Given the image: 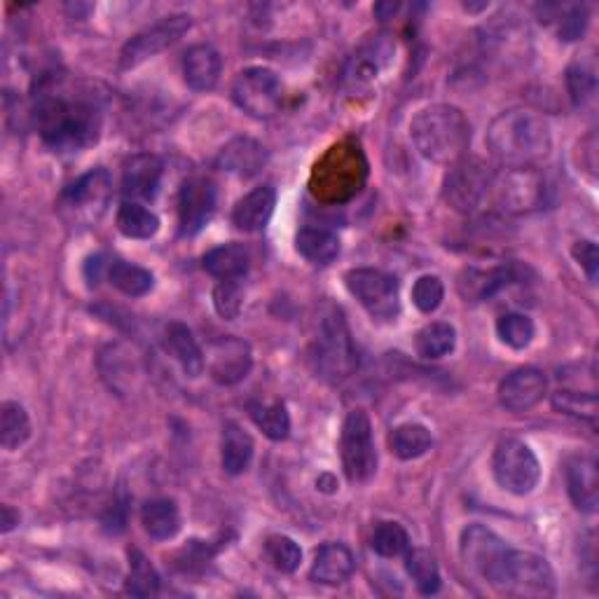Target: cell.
<instances>
[{"label": "cell", "instance_id": "d590c367", "mask_svg": "<svg viewBox=\"0 0 599 599\" xmlns=\"http://www.w3.org/2000/svg\"><path fill=\"white\" fill-rule=\"evenodd\" d=\"M455 345H457V331L445 321L429 323V326L419 331L417 335V354L429 361L443 359V356L452 354Z\"/></svg>", "mask_w": 599, "mask_h": 599}, {"label": "cell", "instance_id": "f907efd6", "mask_svg": "<svg viewBox=\"0 0 599 599\" xmlns=\"http://www.w3.org/2000/svg\"><path fill=\"white\" fill-rule=\"evenodd\" d=\"M396 10H398V5H396V3H388V5H378V8H375V12L380 14V17H382V20H386V14H394Z\"/></svg>", "mask_w": 599, "mask_h": 599}, {"label": "cell", "instance_id": "ffe728a7", "mask_svg": "<svg viewBox=\"0 0 599 599\" xmlns=\"http://www.w3.org/2000/svg\"><path fill=\"white\" fill-rule=\"evenodd\" d=\"M566 492H570L572 504L580 513H597L599 506V480H597V462L592 457H572L564 464Z\"/></svg>", "mask_w": 599, "mask_h": 599}, {"label": "cell", "instance_id": "9c48e42d", "mask_svg": "<svg viewBox=\"0 0 599 599\" xmlns=\"http://www.w3.org/2000/svg\"><path fill=\"white\" fill-rule=\"evenodd\" d=\"M349 293L361 302L363 310L378 321H394L400 312V290L392 274L382 269L359 267L347 272Z\"/></svg>", "mask_w": 599, "mask_h": 599}, {"label": "cell", "instance_id": "ab89813d", "mask_svg": "<svg viewBox=\"0 0 599 599\" xmlns=\"http://www.w3.org/2000/svg\"><path fill=\"white\" fill-rule=\"evenodd\" d=\"M372 550L382 558H400L410 550V537L398 523H380L372 534Z\"/></svg>", "mask_w": 599, "mask_h": 599}, {"label": "cell", "instance_id": "bcb514c9", "mask_svg": "<svg viewBox=\"0 0 599 599\" xmlns=\"http://www.w3.org/2000/svg\"><path fill=\"white\" fill-rule=\"evenodd\" d=\"M588 28V10L583 5H574L562 14L560 20V38L566 43L578 40Z\"/></svg>", "mask_w": 599, "mask_h": 599}, {"label": "cell", "instance_id": "277c9868", "mask_svg": "<svg viewBox=\"0 0 599 599\" xmlns=\"http://www.w3.org/2000/svg\"><path fill=\"white\" fill-rule=\"evenodd\" d=\"M310 359L319 378L328 382H343L351 378V372L359 366V354H356L351 331L339 307H328L321 314Z\"/></svg>", "mask_w": 599, "mask_h": 599}, {"label": "cell", "instance_id": "44dd1931", "mask_svg": "<svg viewBox=\"0 0 599 599\" xmlns=\"http://www.w3.org/2000/svg\"><path fill=\"white\" fill-rule=\"evenodd\" d=\"M161 176H165V161L157 155H134L122 171V192L132 197V202L153 200L159 190Z\"/></svg>", "mask_w": 599, "mask_h": 599}, {"label": "cell", "instance_id": "7bdbcfd3", "mask_svg": "<svg viewBox=\"0 0 599 599\" xmlns=\"http://www.w3.org/2000/svg\"><path fill=\"white\" fill-rule=\"evenodd\" d=\"M443 298H445V286L439 277H435V274H424V277H419L412 286V302L417 310L424 314L439 310Z\"/></svg>", "mask_w": 599, "mask_h": 599}, {"label": "cell", "instance_id": "2e32d148", "mask_svg": "<svg viewBox=\"0 0 599 599\" xmlns=\"http://www.w3.org/2000/svg\"><path fill=\"white\" fill-rule=\"evenodd\" d=\"M206 368L212 380L220 386H235L249 378L253 368V354L249 343L239 337H220L208 349Z\"/></svg>", "mask_w": 599, "mask_h": 599}, {"label": "cell", "instance_id": "e575fe53", "mask_svg": "<svg viewBox=\"0 0 599 599\" xmlns=\"http://www.w3.org/2000/svg\"><path fill=\"white\" fill-rule=\"evenodd\" d=\"M406 570L422 595H435L441 590L439 562L427 548H415L406 553Z\"/></svg>", "mask_w": 599, "mask_h": 599}, {"label": "cell", "instance_id": "484cf974", "mask_svg": "<svg viewBox=\"0 0 599 599\" xmlns=\"http://www.w3.org/2000/svg\"><path fill=\"white\" fill-rule=\"evenodd\" d=\"M161 347H165L178 363H181L188 378L202 375L206 359L197 345V339H194L192 331L185 326V323H178V321L169 323L165 328V335H161Z\"/></svg>", "mask_w": 599, "mask_h": 599}, {"label": "cell", "instance_id": "52a82bcc", "mask_svg": "<svg viewBox=\"0 0 599 599\" xmlns=\"http://www.w3.org/2000/svg\"><path fill=\"white\" fill-rule=\"evenodd\" d=\"M494 173L480 159H459L445 176V202L459 214H476L490 197L494 188Z\"/></svg>", "mask_w": 599, "mask_h": 599}, {"label": "cell", "instance_id": "f546056e", "mask_svg": "<svg viewBox=\"0 0 599 599\" xmlns=\"http://www.w3.org/2000/svg\"><path fill=\"white\" fill-rule=\"evenodd\" d=\"M253 459V439L235 422H228L223 429V445H220V462L225 474L241 476Z\"/></svg>", "mask_w": 599, "mask_h": 599}, {"label": "cell", "instance_id": "3957f363", "mask_svg": "<svg viewBox=\"0 0 599 599\" xmlns=\"http://www.w3.org/2000/svg\"><path fill=\"white\" fill-rule=\"evenodd\" d=\"M410 136L424 159L435 165H455L466 157L471 145V122L459 108L435 104L417 112Z\"/></svg>", "mask_w": 599, "mask_h": 599}, {"label": "cell", "instance_id": "4316f807", "mask_svg": "<svg viewBox=\"0 0 599 599\" xmlns=\"http://www.w3.org/2000/svg\"><path fill=\"white\" fill-rule=\"evenodd\" d=\"M141 523L155 541H169L181 531V511L171 499L145 501L141 508Z\"/></svg>", "mask_w": 599, "mask_h": 599}, {"label": "cell", "instance_id": "8fae6325", "mask_svg": "<svg viewBox=\"0 0 599 599\" xmlns=\"http://www.w3.org/2000/svg\"><path fill=\"white\" fill-rule=\"evenodd\" d=\"M508 550L511 548L484 525H468L462 531L459 553L466 570L474 576L488 580L492 588L496 586L501 570H504Z\"/></svg>", "mask_w": 599, "mask_h": 599}, {"label": "cell", "instance_id": "603a6c76", "mask_svg": "<svg viewBox=\"0 0 599 599\" xmlns=\"http://www.w3.org/2000/svg\"><path fill=\"white\" fill-rule=\"evenodd\" d=\"M223 59L212 45H194L183 57V75L190 89L208 92L218 85Z\"/></svg>", "mask_w": 599, "mask_h": 599}, {"label": "cell", "instance_id": "74e56055", "mask_svg": "<svg viewBox=\"0 0 599 599\" xmlns=\"http://www.w3.org/2000/svg\"><path fill=\"white\" fill-rule=\"evenodd\" d=\"M251 417L269 441H286L290 433V417L284 403H253Z\"/></svg>", "mask_w": 599, "mask_h": 599}, {"label": "cell", "instance_id": "60d3db41", "mask_svg": "<svg viewBox=\"0 0 599 599\" xmlns=\"http://www.w3.org/2000/svg\"><path fill=\"white\" fill-rule=\"evenodd\" d=\"M553 406L564 415L586 419V422H592V424L597 419L595 392H572V388H562V392L553 396Z\"/></svg>", "mask_w": 599, "mask_h": 599}, {"label": "cell", "instance_id": "ba28073f", "mask_svg": "<svg viewBox=\"0 0 599 599\" xmlns=\"http://www.w3.org/2000/svg\"><path fill=\"white\" fill-rule=\"evenodd\" d=\"M492 471L499 488H504L515 496L531 494L541 480V464L537 455H534V450L527 443L517 439L501 441L496 445Z\"/></svg>", "mask_w": 599, "mask_h": 599}, {"label": "cell", "instance_id": "5b68a950", "mask_svg": "<svg viewBox=\"0 0 599 599\" xmlns=\"http://www.w3.org/2000/svg\"><path fill=\"white\" fill-rule=\"evenodd\" d=\"M112 197V181L106 169H92L85 176H80L69 190L61 194V216L71 225L80 228H89V225L99 223Z\"/></svg>", "mask_w": 599, "mask_h": 599}, {"label": "cell", "instance_id": "7dc6e473", "mask_svg": "<svg viewBox=\"0 0 599 599\" xmlns=\"http://www.w3.org/2000/svg\"><path fill=\"white\" fill-rule=\"evenodd\" d=\"M574 257L578 261V265L586 269L590 284H597V272H599V251L595 247V241L583 239L574 244Z\"/></svg>", "mask_w": 599, "mask_h": 599}, {"label": "cell", "instance_id": "9a60e30c", "mask_svg": "<svg viewBox=\"0 0 599 599\" xmlns=\"http://www.w3.org/2000/svg\"><path fill=\"white\" fill-rule=\"evenodd\" d=\"M216 188L208 178H188L178 194V232L181 237H194L216 214Z\"/></svg>", "mask_w": 599, "mask_h": 599}, {"label": "cell", "instance_id": "836d02e7", "mask_svg": "<svg viewBox=\"0 0 599 599\" xmlns=\"http://www.w3.org/2000/svg\"><path fill=\"white\" fill-rule=\"evenodd\" d=\"M118 230L129 239H151L159 230V218L139 202H124L118 212Z\"/></svg>", "mask_w": 599, "mask_h": 599}, {"label": "cell", "instance_id": "7c38bea8", "mask_svg": "<svg viewBox=\"0 0 599 599\" xmlns=\"http://www.w3.org/2000/svg\"><path fill=\"white\" fill-rule=\"evenodd\" d=\"M343 466L351 482H368L378 471V450L370 417L363 410L347 415L343 427Z\"/></svg>", "mask_w": 599, "mask_h": 599}, {"label": "cell", "instance_id": "f35d334b", "mask_svg": "<svg viewBox=\"0 0 599 599\" xmlns=\"http://www.w3.org/2000/svg\"><path fill=\"white\" fill-rule=\"evenodd\" d=\"M534 321L525 314H504V316H499L496 321V335L501 337V343L508 345L511 349H527L531 345V339H534Z\"/></svg>", "mask_w": 599, "mask_h": 599}, {"label": "cell", "instance_id": "6da1fadb", "mask_svg": "<svg viewBox=\"0 0 599 599\" xmlns=\"http://www.w3.org/2000/svg\"><path fill=\"white\" fill-rule=\"evenodd\" d=\"M34 122L52 151L80 153L101 139L104 112L92 92L69 89L50 80L38 89Z\"/></svg>", "mask_w": 599, "mask_h": 599}, {"label": "cell", "instance_id": "d6986e66", "mask_svg": "<svg viewBox=\"0 0 599 599\" xmlns=\"http://www.w3.org/2000/svg\"><path fill=\"white\" fill-rule=\"evenodd\" d=\"M520 279V267L515 265H499L490 269L480 267H466L459 274V296L466 302H482L494 298L499 290H504L508 284Z\"/></svg>", "mask_w": 599, "mask_h": 599}, {"label": "cell", "instance_id": "30bf717a", "mask_svg": "<svg viewBox=\"0 0 599 599\" xmlns=\"http://www.w3.org/2000/svg\"><path fill=\"white\" fill-rule=\"evenodd\" d=\"M232 99L235 104L247 112L251 118L257 120H269L279 112L281 99H284V87L279 75L263 69L253 67L241 71L232 85Z\"/></svg>", "mask_w": 599, "mask_h": 599}, {"label": "cell", "instance_id": "8d00e7d4", "mask_svg": "<svg viewBox=\"0 0 599 599\" xmlns=\"http://www.w3.org/2000/svg\"><path fill=\"white\" fill-rule=\"evenodd\" d=\"M127 592L134 597H153L159 592V574L153 562L139 548L129 550V578Z\"/></svg>", "mask_w": 599, "mask_h": 599}, {"label": "cell", "instance_id": "f6af8a7d", "mask_svg": "<svg viewBox=\"0 0 599 599\" xmlns=\"http://www.w3.org/2000/svg\"><path fill=\"white\" fill-rule=\"evenodd\" d=\"M566 87H570V96H572L574 106L583 108L592 99L595 89H597L592 71L583 69V67H572L570 71H566Z\"/></svg>", "mask_w": 599, "mask_h": 599}, {"label": "cell", "instance_id": "4fadbf2b", "mask_svg": "<svg viewBox=\"0 0 599 599\" xmlns=\"http://www.w3.org/2000/svg\"><path fill=\"white\" fill-rule=\"evenodd\" d=\"M492 190L508 214H531L546 204V178L534 167H508L494 178Z\"/></svg>", "mask_w": 599, "mask_h": 599}, {"label": "cell", "instance_id": "cb8c5ba5", "mask_svg": "<svg viewBox=\"0 0 599 599\" xmlns=\"http://www.w3.org/2000/svg\"><path fill=\"white\" fill-rule=\"evenodd\" d=\"M267 161V153L257 141L253 139H235L220 151L216 167L225 173H235L239 178H251L261 173Z\"/></svg>", "mask_w": 599, "mask_h": 599}, {"label": "cell", "instance_id": "816d5d0a", "mask_svg": "<svg viewBox=\"0 0 599 599\" xmlns=\"http://www.w3.org/2000/svg\"><path fill=\"white\" fill-rule=\"evenodd\" d=\"M490 8V3H478V5H474V3H464V10L466 12H480V10H488Z\"/></svg>", "mask_w": 599, "mask_h": 599}, {"label": "cell", "instance_id": "c3c4849f", "mask_svg": "<svg viewBox=\"0 0 599 599\" xmlns=\"http://www.w3.org/2000/svg\"><path fill=\"white\" fill-rule=\"evenodd\" d=\"M104 527H106L108 534L124 531V527H127V508H124L122 501H116V504H112V508L106 513Z\"/></svg>", "mask_w": 599, "mask_h": 599}, {"label": "cell", "instance_id": "1f68e13d", "mask_svg": "<svg viewBox=\"0 0 599 599\" xmlns=\"http://www.w3.org/2000/svg\"><path fill=\"white\" fill-rule=\"evenodd\" d=\"M388 445H392V452L398 459L412 462L427 455L433 445V439L431 431L422 424H400L394 429Z\"/></svg>", "mask_w": 599, "mask_h": 599}, {"label": "cell", "instance_id": "d4e9b609", "mask_svg": "<svg viewBox=\"0 0 599 599\" xmlns=\"http://www.w3.org/2000/svg\"><path fill=\"white\" fill-rule=\"evenodd\" d=\"M356 560L345 543H326L316 550L312 564V580L321 586H343L354 574Z\"/></svg>", "mask_w": 599, "mask_h": 599}, {"label": "cell", "instance_id": "ee69618b", "mask_svg": "<svg viewBox=\"0 0 599 599\" xmlns=\"http://www.w3.org/2000/svg\"><path fill=\"white\" fill-rule=\"evenodd\" d=\"M241 304H244V293H241L239 279L220 281L214 288V307L223 319H228V321L237 319L241 314Z\"/></svg>", "mask_w": 599, "mask_h": 599}, {"label": "cell", "instance_id": "4dcf8cb0", "mask_svg": "<svg viewBox=\"0 0 599 599\" xmlns=\"http://www.w3.org/2000/svg\"><path fill=\"white\" fill-rule=\"evenodd\" d=\"M106 277L112 286L120 290V293H124L129 298H141L145 293H151L155 286V279L148 269L132 265L127 261H110L106 267Z\"/></svg>", "mask_w": 599, "mask_h": 599}, {"label": "cell", "instance_id": "e0dca14e", "mask_svg": "<svg viewBox=\"0 0 599 599\" xmlns=\"http://www.w3.org/2000/svg\"><path fill=\"white\" fill-rule=\"evenodd\" d=\"M396 57V45L388 36H372L356 50L345 63L343 80L349 87H366L382 71L392 67Z\"/></svg>", "mask_w": 599, "mask_h": 599}, {"label": "cell", "instance_id": "7a4b0ae2", "mask_svg": "<svg viewBox=\"0 0 599 599\" xmlns=\"http://www.w3.org/2000/svg\"><path fill=\"white\" fill-rule=\"evenodd\" d=\"M488 145L492 155L506 167H534L553 151V136L539 112L513 108L492 120Z\"/></svg>", "mask_w": 599, "mask_h": 599}, {"label": "cell", "instance_id": "b9f144b4", "mask_svg": "<svg viewBox=\"0 0 599 599\" xmlns=\"http://www.w3.org/2000/svg\"><path fill=\"white\" fill-rule=\"evenodd\" d=\"M265 553L274 564V570L284 574H293L302 562V548L290 537H281V534L265 541Z\"/></svg>", "mask_w": 599, "mask_h": 599}, {"label": "cell", "instance_id": "d6a6232c", "mask_svg": "<svg viewBox=\"0 0 599 599\" xmlns=\"http://www.w3.org/2000/svg\"><path fill=\"white\" fill-rule=\"evenodd\" d=\"M31 439V419L20 403H3L0 408V445L5 450H20Z\"/></svg>", "mask_w": 599, "mask_h": 599}, {"label": "cell", "instance_id": "f1b7e54d", "mask_svg": "<svg viewBox=\"0 0 599 599\" xmlns=\"http://www.w3.org/2000/svg\"><path fill=\"white\" fill-rule=\"evenodd\" d=\"M298 253L314 265H331L339 255V239L335 232L319 228V225H304L296 237Z\"/></svg>", "mask_w": 599, "mask_h": 599}, {"label": "cell", "instance_id": "7402d4cb", "mask_svg": "<svg viewBox=\"0 0 599 599\" xmlns=\"http://www.w3.org/2000/svg\"><path fill=\"white\" fill-rule=\"evenodd\" d=\"M277 206V192L272 185L253 188L247 197H241L232 212V223L241 232H261L267 228V223Z\"/></svg>", "mask_w": 599, "mask_h": 599}, {"label": "cell", "instance_id": "5bb4252c", "mask_svg": "<svg viewBox=\"0 0 599 599\" xmlns=\"http://www.w3.org/2000/svg\"><path fill=\"white\" fill-rule=\"evenodd\" d=\"M190 26H192V22L188 14H171V17L159 20L157 24L141 31L139 36H134L124 45V50L120 55V67L124 71L141 67L143 61L153 59L155 55L165 52L167 47L181 40L188 34Z\"/></svg>", "mask_w": 599, "mask_h": 599}, {"label": "cell", "instance_id": "83f0119b", "mask_svg": "<svg viewBox=\"0 0 599 599\" xmlns=\"http://www.w3.org/2000/svg\"><path fill=\"white\" fill-rule=\"evenodd\" d=\"M204 269L220 281L241 279L251 267V255L241 244H223L208 251L202 261Z\"/></svg>", "mask_w": 599, "mask_h": 599}, {"label": "cell", "instance_id": "8992f818", "mask_svg": "<svg viewBox=\"0 0 599 599\" xmlns=\"http://www.w3.org/2000/svg\"><path fill=\"white\" fill-rule=\"evenodd\" d=\"M494 588L513 597H553L555 574L541 555L511 548Z\"/></svg>", "mask_w": 599, "mask_h": 599}, {"label": "cell", "instance_id": "ac0fdd59", "mask_svg": "<svg viewBox=\"0 0 599 599\" xmlns=\"http://www.w3.org/2000/svg\"><path fill=\"white\" fill-rule=\"evenodd\" d=\"M548 392V380L539 368H517L499 384V403L511 412L537 408Z\"/></svg>", "mask_w": 599, "mask_h": 599}, {"label": "cell", "instance_id": "681fc988", "mask_svg": "<svg viewBox=\"0 0 599 599\" xmlns=\"http://www.w3.org/2000/svg\"><path fill=\"white\" fill-rule=\"evenodd\" d=\"M17 525H20V511H14L12 506L5 504L3 508H0V529H3V534H8Z\"/></svg>", "mask_w": 599, "mask_h": 599}]
</instances>
